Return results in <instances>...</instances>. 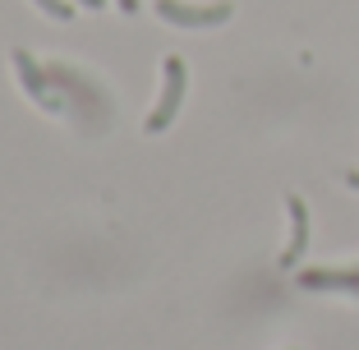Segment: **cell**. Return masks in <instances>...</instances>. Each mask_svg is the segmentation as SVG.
I'll use <instances>...</instances> for the list:
<instances>
[{
  "label": "cell",
  "instance_id": "obj_4",
  "mask_svg": "<svg viewBox=\"0 0 359 350\" xmlns=\"http://www.w3.org/2000/svg\"><path fill=\"white\" fill-rule=\"evenodd\" d=\"M14 60V69H19V83H23V93L37 102L42 111H65V97H60V88L51 83V74H46V65H37L32 60V51H14L10 55Z\"/></svg>",
  "mask_w": 359,
  "mask_h": 350
},
{
  "label": "cell",
  "instance_id": "obj_1",
  "mask_svg": "<svg viewBox=\"0 0 359 350\" xmlns=\"http://www.w3.org/2000/svg\"><path fill=\"white\" fill-rule=\"evenodd\" d=\"M46 74H51V83L60 88V93H69V102H74L79 111H83V125L88 129H102L106 116H111V102H106V93L93 83V79H83L74 69V65H46Z\"/></svg>",
  "mask_w": 359,
  "mask_h": 350
},
{
  "label": "cell",
  "instance_id": "obj_7",
  "mask_svg": "<svg viewBox=\"0 0 359 350\" xmlns=\"http://www.w3.org/2000/svg\"><path fill=\"white\" fill-rule=\"evenodd\" d=\"M32 5L46 10L51 19H74V5H69V0H32Z\"/></svg>",
  "mask_w": 359,
  "mask_h": 350
},
{
  "label": "cell",
  "instance_id": "obj_3",
  "mask_svg": "<svg viewBox=\"0 0 359 350\" xmlns=\"http://www.w3.org/2000/svg\"><path fill=\"white\" fill-rule=\"evenodd\" d=\"M157 14L175 28H222L231 23L235 5L231 0H212V5H184V0H157Z\"/></svg>",
  "mask_w": 359,
  "mask_h": 350
},
{
  "label": "cell",
  "instance_id": "obj_8",
  "mask_svg": "<svg viewBox=\"0 0 359 350\" xmlns=\"http://www.w3.org/2000/svg\"><path fill=\"white\" fill-rule=\"evenodd\" d=\"M120 10H125V14H134V10H138V0H120Z\"/></svg>",
  "mask_w": 359,
  "mask_h": 350
},
{
  "label": "cell",
  "instance_id": "obj_6",
  "mask_svg": "<svg viewBox=\"0 0 359 350\" xmlns=\"http://www.w3.org/2000/svg\"><path fill=\"white\" fill-rule=\"evenodd\" d=\"M285 213H290V244H285V254H281V267H299V258L309 249V203L299 194H290Z\"/></svg>",
  "mask_w": 359,
  "mask_h": 350
},
{
  "label": "cell",
  "instance_id": "obj_5",
  "mask_svg": "<svg viewBox=\"0 0 359 350\" xmlns=\"http://www.w3.org/2000/svg\"><path fill=\"white\" fill-rule=\"evenodd\" d=\"M295 281L304 290H341V295H359V267H299Z\"/></svg>",
  "mask_w": 359,
  "mask_h": 350
},
{
  "label": "cell",
  "instance_id": "obj_2",
  "mask_svg": "<svg viewBox=\"0 0 359 350\" xmlns=\"http://www.w3.org/2000/svg\"><path fill=\"white\" fill-rule=\"evenodd\" d=\"M184 93H189V69H184L180 55H166V65H161V97H157V107L148 111L143 129H148V134H166V129L175 125L180 107H184Z\"/></svg>",
  "mask_w": 359,
  "mask_h": 350
},
{
  "label": "cell",
  "instance_id": "obj_9",
  "mask_svg": "<svg viewBox=\"0 0 359 350\" xmlns=\"http://www.w3.org/2000/svg\"><path fill=\"white\" fill-rule=\"evenodd\" d=\"M79 5H88V10H102L106 0H79Z\"/></svg>",
  "mask_w": 359,
  "mask_h": 350
}]
</instances>
